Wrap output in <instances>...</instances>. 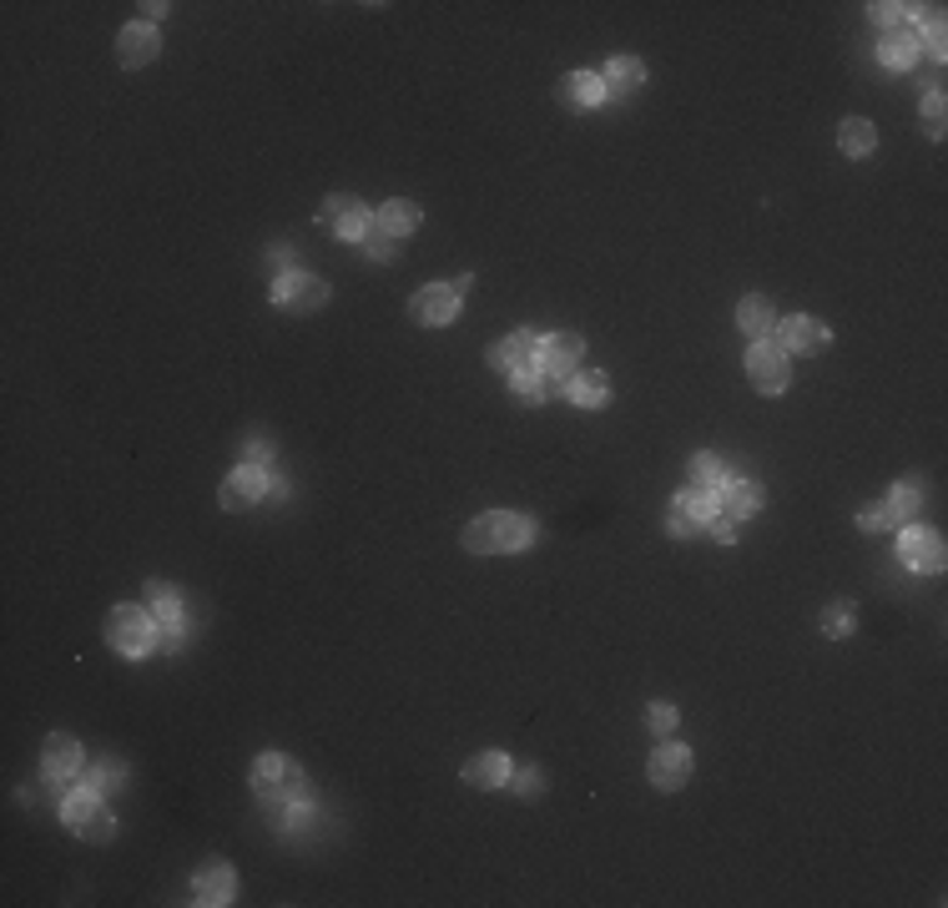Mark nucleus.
Segmentation results:
<instances>
[{"instance_id":"nucleus-1","label":"nucleus","mask_w":948,"mask_h":908,"mask_svg":"<svg viewBox=\"0 0 948 908\" xmlns=\"http://www.w3.org/2000/svg\"><path fill=\"white\" fill-rule=\"evenodd\" d=\"M253 793H258L262 808L273 812V818L308 812V802H313V787H308L303 768L283 752H262L258 762H253Z\"/></svg>"},{"instance_id":"nucleus-2","label":"nucleus","mask_w":948,"mask_h":908,"mask_svg":"<svg viewBox=\"0 0 948 908\" xmlns=\"http://www.w3.org/2000/svg\"><path fill=\"white\" fill-rule=\"evenodd\" d=\"M535 540V520L520 510H484L465 525V551L469 555H515Z\"/></svg>"},{"instance_id":"nucleus-3","label":"nucleus","mask_w":948,"mask_h":908,"mask_svg":"<svg viewBox=\"0 0 948 908\" xmlns=\"http://www.w3.org/2000/svg\"><path fill=\"white\" fill-rule=\"evenodd\" d=\"M157 636H162V626H157V616L141 611V605H116V611L107 616V641H111V651L126 657V661L151 657Z\"/></svg>"},{"instance_id":"nucleus-4","label":"nucleus","mask_w":948,"mask_h":908,"mask_svg":"<svg viewBox=\"0 0 948 908\" xmlns=\"http://www.w3.org/2000/svg\"><path fill=\"white\" fill-rule=\"evenodd\" d=\"M580 354H586V344H580V333H550V339H540V358L535 369L545 373L550 394H565V384L576 379V364Z\"/></svg>"},{"instance_id":"nucleus-5","label":"nucleus","mask_w":948,"mask_h":908,"mask_svg":"<svg viewBox=\"0 0 948 908\" xmlns=\"http://www.w3.org/2000/svg\"><path fill=\"white\" fill-rule=\"evenodd\" d=\"M747 379H752L756 394L777 400V394L792 384V358H787L783 348L772 344V339H756V344L747 348Z\"/></svg>"},{"instance_id":"nucleus-6","label":"nucleus","mask_w":948,"mask_h":908,"mask_svg":"<svg viewBox=\"0 0 948 908\" xmlns=\"http://www.w3.org/2000/svg\"><path fill=\"white\" fill-rule=\"evenodd\" d=\"M827 323L823 318H812V314H792V318H783V323H772V344L783 348L787 358L798 354V358H812V354H823L827 348Z\"/></svg>"},{"instance_id":"nucleus-7","label":"nucleus","mask_w":948,"mask_h":908,"mask_svg":"<svg viewBox=\"0 0 948 908\" xmlns=\"http://www.w3.org/2000/svg\"><path fill=\"white\" fill-rule=\"evenodd\" d=\"M82 772H86V757H82V743H76V737H66V732L46 737V747H41V777L56 787V793H66Z\"/></svg>"},{"instance_id":"nucleus-8","label":"nucleus","mask_w":948,"mask_h":908,"mask_svg":"<svg viewBox=\"0 0 948 908\" xmlns=\"http://www.w3.org/2000/svg\"><path fill=\"white\" fill-rule=\"evenodd\" d=\"M898 555H903L908 570H919V576H938L944 570V536L938 530H928V525H903V536H898Z\"/></svg>"},{"instance_id":"nucleus-9","label":"nucleus","mask_w":948,"mask_h":908,"mask_svg":"<svg viewBox=\"0 0 948 908\" xmlns=\"http://www.w3.org/2000/svg\"><path fill=\"white\" fill-rule=\"evenodd\" d=\"M273 303L283 314H318L329 303V283L313 273H283L273 283Z\"/></svg>"},{"instance_id":"nucleus-10","label":"nucleus","mask_w":948,"mask_h":908,"mask_svg":"<svg viewBox=\"0 0 948 908\" xmlns=\"http://www.w3.org/2000/svg\"><path fill=\"white\" fill-rule=\"evenodd\" d=\"M691 752L681 743H661L656 752H651V762H647V777H651V787L656 793H681V787L691 783Z\"/></svg>"},{"instance_id":"nucleus-11","label":"nucleus","mask_w":948,"mask_h":908,"mask_svg":"<svg viewBox=\"0 0 948 908\" xmlns=\"http://www.w3.org/2000/svg\"><path fill=\"white\" fill-rule=\"evenodd\" d=\"M369 222H373V212L348 193H333L329 203H323V228H329L333 237H344V243H364Z\"/></svg>"},{"instance_id":"nucleus-12","label":"nucleus","mask_w":948,"mask_h":908,"mask_svg":"<svg viewBox=\"0 0 948 908\" xmlns=\"http://www.w3.org/2000/svg\"><path fill=\"white\" fill-rule=\"evenodd\" d=\"M409 314H414V323H424V329H450L454 318H459V293H454L450 283H429V289L414 293Z\"/></svg>"},{"instance_id":"nucleus-13","label":"nucleus","mask_w":948,"mask_h":908,"mask_svg":"<svg viewBox=\"0 0 948 908\" xmlns=\"http://www.w3.org/2000/svg\"><path fill=\"white\" fill-rule=\"evenodd\" d=\"M268 495V469H253V465H243V469H233L227 480H222V490H218V505L233 515V510H253L258 500Z\"/></svg>"},{"instance_id":"nucleus-14","label":"nucleus","mask_w":948,"mask_h":908,"mask_svg":"<svg viewBox=\"0 0 948 908\" xmlns=\"http://www.w3.org/2000/svg\"><path fill=\"white\" fill-rule=\"evenodd\" d=\"M716 520V495H701V490H681V495L672 500V536H697V530H706V525Z\"/></svg>"},{"instance_id":"nucleus-15","label":"nucleus","mask_w":948,"mask_h":908,"mask_svg":"<svg viewBox=\"0 0 948 908\" xmlns=\"http://www.w3.org/2000/svg\"><path fill=\"white\" fill-rule=\"evenodd\" d=\"M237 898V873L227 863H207L193 873V904L202 908H222Z\"/></svg>"},{"instance_id":"nucleus-16","label":"nucleus","mask_w":948,"mask_h":908,"mask_svg":"<svg viewBox=\"0 0 948 908\" xmlns=\"http://www.w3.org/2000/svg\"><path fill=\"white\" fill-rule=\"evenodd\" d=\"M535 358H540V339H535V333H509V339H500V344L490 348V369L509 379V373L535 369Z\"/></svg>"},{"instance_id":"nucleus-17","label":"nucleus","mask_w":948,"mask_h":908,"mask_svg":"<svg viewBox=\"0 0 948 908\" xmlns=\"http://www.w3.org/2000/svg\"><path fill=\"white\" fill-rule=\"evenodd\" d=\"M919 51H923V30H919V21H894V26H888V36H883V61H888V66L894 71H908L913 66V61H919Z\"/></svg>"},{"instance_id":"nucleus-18","label":"nucleus","mask_w":948,"mask_h":908,"mask_svg":"<svg viewBox=\"0 0 948 908\" xmlns=\"http://www.w3.org/2000/svg\"><path fill=\"white\" fill-rule=\"evenodd\" d=\"M116 51H122V66L126 71H141L157 61V51H162V36H157V26L151 21H137V26H126L122 36H116Z\"/></svg>"},{"instance_id":"nucleus-19","label":"nucleus","mask_w":948,"mask_h":908,"mask_svg":"<svg viewBox=\"0 0 948 908\" xmlns=\"http://www.w3.org/2000/svg\"><path fill=\"white\" fill-rule=\"evenodd\" d=\"M373 233H384L389 243H404V237L419 228V207L409 203V197H389L384 207H373Z\"/></svg>"},{"instance_id":"nucleus-20","label":"nucleus","mask_w":948,"mask_h":908,"mask_svg":"<svg viewBox=\"0 0 948 908\" xmlns=\"http://www.w3.org/2000/svg\"><path fill=\"white\" fill-rule=\"evenodd\" d=\"M555 97H561L565 111H591L595 101L605 97V82L595 76V71H570V76L555 86Z\"/></svg>"},{"instance_id":"nucleus-21","label":"nucleus","mask_w":948,"mask_h":908,"mask_svg":"<svg viewBox=\"0 0 948 908\" xmlns=\"http://www.w3.org/2000/svg\"><path fill=\"white\" fill-rule=\"evenodd\" d=\"M465 783L480 787V793H495L509 783V757L505 752H475L465 762Z\"/></svg>"},{"instance_id":"nucleus-22","label":"nucleus","mask_w":948,"mask_h":908,"mask_svg":"<svg viewBox=\"0 0 948 908\" xmlns=\"http://www.w3.org/2000/svg\"><path fill=\"white\" fill-rule=\"evenodd\" d=\"M919 505H923V484L919 480H898L894 490H888V500H883V525H913V515H919Z\"/></svg>"},{"instance_id":"nucleus-23","label":"nucleus","mask_w":948,"mask_h":908,"mask_svg":"<svg viewBox=\"0 0 948 908\" xmlns=\"http://www.w3.org/2000/svg\"><path fill=\"white\" fill-rule=\"evenodd\" d=\"M605 91H616V97H631V91H641L647 86V66L636 61V56H611L605 61Z\"/></svg>"},{"instance_id":"nucleus-24","label":"nucleus","mask_w":948,"mask_h":908,"mask_svg":"<svg viewBox=\"0 0 948 908\" xmlns=\"http://www.w3.org/2000/svg\"><path fill=\"white\" fill-rule=\"evenodd\" d=\"M772 323H777V314H772V303L762 298V293H747L742 303H737V329L747 333V339H772Z\"/></svg>"},{"instance_id":"nucleus-25","label":"nucleus","mask_w":948,"mask_h":908,"mask_svg":"<svg viewBox=\"0 0 948 908\" xmlns=\"http://www.w3.org/2000/svg\"><path fill=\"white\" fill-rule=\"evenodd\" d=\"M756 510H762V484H752V480L722 484V515H727V520H752Z\"/></svg>"},{"instance_id":"nucleus-26","label":"nucleus","mask_w":948,"mask_h":908,"mask_svg":"<svg viewBox=\"0 0 948 908\" xmlns=\"http://www.w3.org/2000/svg\"><path fill=\"white\" fill-rule=\"evenodd\" d=\"M565 400L576 404V409H605V404H611V379H605L601 369L576 373V379L565 384Z\"/></svg>"},{"instance_id":"nucleus-27","label":"nucleus","mask_w":948,"mask_h":908,"mask_svg":"<svg viewBox=\"0 0 948 908\" xmlns=\"http://www.w3.org/2000/svg\"><path fill=\"white\" fill-rule=\"evenodd\" d=\"M727 465L716 459V454H691L687 465V490H701V495H722V484H727Z\"/></svg>"},{"instance_id":"nucleus-28","label":"nucleus","mask_w":948,"mask_h":908,"mask_svg":"<svg viewBox=\"0 0 948 908\" xmlns=\"http://www.w3.org/2000/svg\"><path fill=\"white\" fill-rule=\"evenodd\" d=\"M97 812H101V793H91V787H71L66 798H61V823H66L71 833H82Z\"/></svg>"},{"instance_id":"nucleus-29","label":"nucleus","mask_w":948,"mask_h":908,"mask_svg":"<svg viewBox=\"0 0 948 908\" xmlns=\"http://www.w3.org/2000/svg\"><path fill=\"white\" fill-rule=\"evenodd\" d=\"M838 147L848 151V157H873V151H878V126L867 122V116H848V122L838 126Z\"/></svg>"},{"instance_id":"nucleus-30","label":"nucleus","mask_w":948,"mask_h":908,"mask_svg":"<svg viewBox=\"0 0 948 908\" xmlns=\"http://www.w3.org/2000/svg\"><path fill=\"white\" fill-rule=\"evenodd\" d=\"M147 611L157 616V626H182V596H177V586L151 580V586H147Z\"/></svg>"},{"instance_id":"nucleus-31","label":"nucleus","mask_w":948,"mask_h":908,"mask_svg":"<svg viewBox=\"0 0 948 908\" xmlns=\"http://www.w3.org/2000/svg\"><path fill=\"white\" fill-rule=\"evenodd\" d=\"M509 394L520 404H545L550 400V384L540 369H525V373H509Z\"/></svg>"},{"instance_id":"nucleus-32","label":"nucleus","mask_w":948,"mask_h":908,"mask_svg":"<svg viewBox=\"0 0 948 908\" xmlns=\"http://www.w3.org/2000/svg\"><path fill=\"white\" fill-rule=\"evenodd\" d=\"M852 626H858V605L852 601H833L823 611V631L838 641V636H852Z\"/></svg>"},{"instance_id":"nucleus-33","label":"nucleus","mask_w":948,"mask_h":908,"mask_svg":"<svg viewBox=\"0 0 948 908\" xmlns=\"http://www.w3.org/2000/svg\"><path fill=\"white\" fill-rule=\"evenodd\" d=\"M923 126H928V137H944V126H948V107H944V86L934 82V91H928V101H923Z\"/></svg>"},{"instance_id":"nucleus-34","label":"nucleus","mask_w":948,"mask_h":908,"mask_svg":"<svg viewBox=\"0 0 948 908\" xmlns=\"http://www.w3.org/2000/svg\"><path fill=\"white\" fill-rule=\"evenodd\" d=\"M676 722H681V716H676V707H666V702H656L647 712V727H651V737H672L676 732Z\"/></svg>"},{"instance_id":"nucleus-35","label":"nucleus","mask_w":948,"mask_h":908,"mask_svg":"<svg viewBox=\"0 0 948 908\" xmlns=\"http://www.w3.org/2000/svg\"><path fill=\"white\" fill-rule=\"evenodd\" d=\"M111 833H116V818H111V812H107V808H101V812H97V818H91V823H86V827H82V838H86V843H107V838H111Z\"/></svg>"},{"instance_id":"nucleus-36","label":"nucleus","mask_w":948,"mask_h":908,"mask_svg":"<svg viewBox=\"0 0 948 908\" xmlns=\"http://www.w3.org/2000/svg\"><path fill=\"white\" fill-rule=\"evenodd\" d=\"M394 248H399V243H389L384 233H373V228H369V233H364V253H369V258L389 262V258H394Z\"/></svg>"},{"instance_id":"nucleus-37","label":"nucleus","mask_w":948,"mask_h":908,"mask_svg":"<svg viewBox=\"0 0 948 908\" xmlns=\"http://www.w3.org/2000/svg\"><path fill=\"white\" fill-rule=\"evenodd\" d=\"M182 641H187V621L182 626H162V636H157V647H167V651H177Z\"/></svg>"},{"instance_id":"nucleus-38","label":"nucleus","mask_w":948,"mask_h":908,"mask_svg":"<svg viewBox=\"0 0 948 908\" xmlns=\"http://www.w3.org/2000/svg\"><path fill=\"white\" fill-rule=\"evenodd\" d=\"M82 787H91V793H107L111 787V768H86V783Z\"/></svg>"},{"instance_id":"nucleus-39","label":"nucleus","mask_w":948,"mask_h":908,"mask_svg":"<svg viewBox=\"0 0 948 908\" xmlns=\"http://www.w3.org/2000/svg\"><path fill=\"white\" fill-rule=\"evenodd\" d=\"M858 525H863V530H888V525H883V510H878V505L858 510Z\"/></svg>"},{"instance_id":"nucleus-40","label":"nucleus","mask_w":948,"mask_h":908,"mask_svg":"<svg viewBox=\"0 0 948 908\" xmlns=\"http://www.w3.org/2000/svg\"><path fill=\"white\" fill-rule=\"evenodd\" d=\"M712 536L722 540V545H731V540H737V520H727V515H722V520H712Z\"/></svg>"},{"instance_id":"nucleus-41","label":"nucleus","mask_w":948,"mask_h":908,"mask_svg":"<svg viewBox=\"0 0 948 908\" xmlns=\"http://www.w3.org/2000/svg\"><path fill=\"white\" fill-rule=\"evenodd\" d=\"M908 5H873V21H883V26H894V21H903Z\"/></svg>"},{"instance_id":"nucleus-42","label":"nucleus","mask_w":948,"mask_h":908,"mask_svg":"<svg viewBox=\"0 0 948 908\" xmlns=\"http://www.w3.org/2000/svg\"><path fill=\"white\" fill-rule=\"evenodd\" d=\"M273 465V454H268V444H253V469H268Z\"/></svg>"},{"instance_id":"nucleus-43","label":"nucleus","mask_w":948,"mask_h":908,"mask_svg":"<svg viewBox=\"0 0 948 908\" xmlns=\"http://www.w3.org/2000/svg\"><path fill=\"white\" fill-rule=\"evenodd\" d=\"M450 289H454V293H459V298H465V293H469V289H475V273H459V278H454V283H450Z\"/></svg>"},{"instance_id":"nucleus-44","label":"nucleus","mask_w":948,"mask_h":908,"mask_svg":"<svg viewBox=\"0 0 948 908\" xmlns=\"http://www.w3.org/2000/svg\"><path fill=\"white\" fill-rule=\"evenodd\" d=\"M273 268H278V278L293 273V268H288V248H273Z\"/></svg>"}]
</instances>
